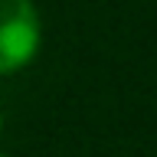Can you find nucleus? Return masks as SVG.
<instances>
[{
	"label": "nucleus",
	"mask_w": 157,
	"mask_h": 157,
	"mask_svg": "<svg viewBox=\"0 0 157 157\" xmlns=\"http://www.w3.org/2000/svg\"><path fill=\"white\" fill-rule=\"evenodd\" d=\"M39 10L33 0H0V75L20 72L39 49Z\"/></svg>",
	"instance_id": "f257e3e1"
},
{
	"label": "nucleus",
	"mask_w": 157,
	"mask_h": 157,
	"mask_svg": "<svg viewBox=\"0 0 157 157\" xmlns=\"http://www.w3.org/2000/svg\"><path fill=\"white\" fill-rule=\"evenodd\" d=\"M0 131H3V111H0Z\"/></svg>",
	"instance_id": "f03ea898"
},
{
	"label": "nucleus",
	"mask_w": 157,
	"mask_h": 157,
	"mask_svg": "<svg viewBox=\"0 0 157 157\" xmlns=\"http://www.w3.org/2000/svg\"><path fill=\"white\" fill-rule=\"evenodd\" d=\"M0 157H7V154H0Z\"/></svg>",
	"instance_id": "7ed1b4c3"
}]
</instances>
